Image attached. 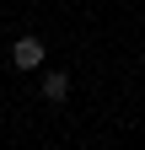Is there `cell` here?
<instances>
[{
	"mask_svg": "<svg viewBox=\"0 0 145 150\" xmlns=\"http://www.w3.org/2000/svg\"><path fill=\"white\" fill-rule=\"evenodd\" d=\"M43 97H48V102H65V97H70V70H48V75H43Z\"/></svg>",
	"mask_w": 145,
	"mask_h": 150,
	"instance_id": "obj_2",
	"label": "cell"
},
{
	"mask_svg": "<svg viewBox=\"0 0 145 150\" xmlns=\"http://www.w3.org/2000/svg\"><path fill=\"white\" fill-rule=\"evenodd\" d=\"M11 64L16 70H38L43 64V43H38V38H16V43H11Z\"/></svg>",
	"mask_w": 145,
	"mask_h": 150,
	"instance_id": "obj_1",
	"label": "cell"
}]
</instances>
